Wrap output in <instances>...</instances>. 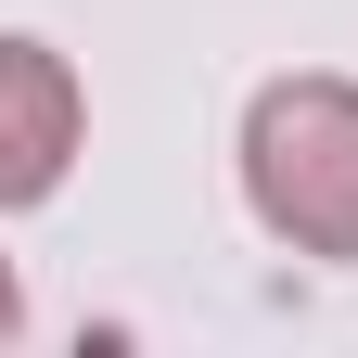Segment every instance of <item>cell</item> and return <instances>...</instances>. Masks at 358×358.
I'll use <instances>...</instances> for the list:
<instances>
[{
  "instance_id": "cell-1",
  "label": "cell",
  "mask_w": 358,
  "mask_h": 358,
  "mask_svg": "<svg viewBox=\"0 0 358 358\" xmlns=\"http://www.w3.org/2000/svg\"><path fill=\"white\" fill-rule=\"evenodd\" d=\"M243 205L268 243L358 268V77H268L243 103Z\"/></svg>"
},
{
  "instance_id": "cell-2",
  "label": "cell",
  "mask_w": 358,
  "mask_h": 358,
  "mask_svg": "<svg viewBox=\"0 0 358 358\" xmlns=\"http://www.w3.org/2000/svg\"><path fill=\"white\" fill-rule=\"evenodd\" d=\"M77 141H90L77 64L52 52V38H13V26H0V217L52 205L64 166H77Z\"/></svg>"
},
{
  "instance_id": "cell-3",
  "label": "cell",
  "mask_w": 358,
  "mask_h": 358,
  "mask_svg": "<svg viewBox=\"0 0 358 358\" xmlns=\"http://www.w3.org/2000/svg\"><path fill=\"white\" fill-rule=\"evenodd\" d=\"M26 333V282H13V256H0V345Z\"/></svg>"
}]
</instances>
